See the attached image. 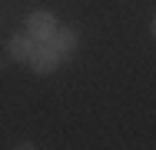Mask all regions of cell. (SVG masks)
<instances>
[{
	"instance_id": "6da1fadb",
	"label": "cell",
	"mask_w": 156,
	"mask_h": 150,
	"mask_svg": "<svg viewBox=\"0 0 156 150\" xmlns=\"http://www.w3.org/2000/svg\"><path fill=\"white\" fill-rule=\"evenodd\" d=\"M60 54L50 47V43H37L30 50V57H27V63H30V70L33 73H40V77H47V73H53L57 67H60Z\"/></svg>"
},
{
	"instance_id": "7a4b0ae2",
	"label": "cell",
	"mask_w": 156,
	"mask_h": 150,
	"mask_svg": "<svg viewBox=\"0 0 156 150\" xmlns=\"http://www.w3.org/2000/svg\"><path fill=\"white\" fill-rule=\"evenodd\" d=\"M53 30H57V20L50 17V13H30L27 17V37H30L33 43H47L50 37H53Z\"/></svg>"
},
{
	"instance_id": "3957f363",
	"label": "cell",
	"mask_w": 156,
	"mask_h": 150,
	"mask_svg": "<svg viewBox=\"0 0 156 150\" xmlns=\"http://www.w3.org/2000/svg\"><path fill=\"white\" fill-rule=\"evenodd\" d=\"M47 43L63 57V54H73V50H76L80 37H76V30H73V27H57V30H53V37H50Z\"/></svg>"
},
{
	"instance_id": "277c9868",
	"label": "cell",
	"mask_w": 156,
	"mask_h": 150,
	"mask_svg": "<svg viewBox=\"0 0 156 150\" xmlns=\"http://www.w3.org/2000/svg\"><path fill=\"white\" fill-rule=\"evenodd\" d=\"M33 47H37V43H33L27 33H13V37L7 40V54H10L13 60H20V63H27V57H30Z\"/></svg>"
},
{
	"instance_id": "5b68a950",
	"label": "cell",
	"mask_w": 156,
	"mask_h": 150,
	"mask_svg": "<svg viewBox=\"0 0 156 150\" xmlns=\"http://www.w3.org/2000/svg\"><path fill=\"white\" fill-rule=\"evenodd\" d=\"M0 70H3V60H0Z\"/></svg>"
}]
</instances>
